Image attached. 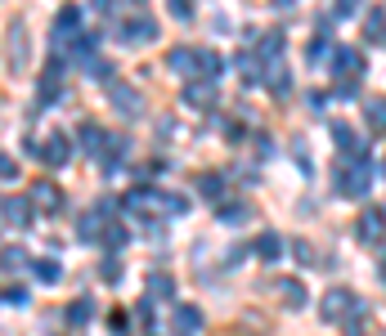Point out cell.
<instances>
[{
  "instance_id": "7c38bea8",
  "label": "cell",
  "mask_w": 386,
  "mask_h": 336,
  "mask_svg": "<svg viewBox=\"0 0 386 336\" xmlns=\"http://www.w3.org/2000/svg\"><path fill=\"white\" fill-rule=\"evenodd\" d=\"M41 157H45V166H63V162L72 157V143H68L63 135H54V139L41 143Z\"/></svg>"
},
{
  "instance_id": "ffe728a7",
  "label": "cell",
  "mask_w": 386,
  "mask_h": 336,
  "mask_svg": "<svg viewBox=\"0 0 386 336\" xmlns=\"http://www.w3.org/2000/svg\"><path fill=\"white\" fill-rule=\"evenodd\" d=\"M32 273H36V278H41V283H58V278H63V269H58V260H50V256H41V260H32Z\"/></svg>"
},
{
  "instance_id": "74e56055",
  "label": "cell",
  "mask_w": 386,
  "mask_h": 336,
  "mask_svg": "<svg viewBox=\"0 0 386 336\" xmlns=\"http://www.w3.org/2000/svg\"><path fill=\"white\" fill-rule=\"evenodd\" d=\"M99 273H104V283H117V278H122V265H117V256H108Z\"/></svg>"
},
{
  "instance_id": "6da1fadb",
  "label": "cell",
  "mask_w": 386,
  "mask_h": 336,
  "mask_svg": "<svg viewBox=\"0 0 386 336\" xmlns=\"http://www.w3.org/2000/svg\"><path fill=\"white\" fill-rule=\"evenodd\" d=\"M368 184H373V166L368 162H351V166L337 171V193L342 198H364Z\"/></svg>"
},
{
  "instance_id": "7a4b0ae2",
  "label": "cell",
  "mask_w": 386,
  "mask_h": 336,
  "mask_svg": "<svg viewBox=\"0 0 386 336\" xmlns=\"http://www.w3.org/2000/svg\"><path fill=\"white\" fill-rule=\"evenodd\" d=\"M355 305L359 301L346 292V287H332V292L323 296V318H328V323H346V309H355Z\"/></svg>"
},
{
  "instance_id": "d6986e66",
  "label": "cell",
  "mask_w": 386,
  "mask_h": 336,
  "mask_svg": "<svg viewBox=\"0 0 386 336\" xmlns=\"http://www.w3.org/2000/svg\"><path fill=\"white\" fill-rule=\"evenodd\" d=\"M77 238H81V243L104 238V215H81V220H77Z\"/></svg>"
},
{
  "instance_id": "836d02e7",
  "label": "cell",
  "mask_w": 386,
  "mask_h": 336,
  "mask_svg": "<svg viewBox=\"0 0 386 336\" xmlns=\"http://www.w3.org/2000/svg\"><path fill=\"white\" fill-rule=\"evenodd\" d=\"M158 207H166V215H185V211H189V202L180 198V193H162V198H158Z\"/></svg>"
},
{
  "instance_id": "8d00e7d4",
  "label": "cell",
  "mask_w": 386,
  "mask_h": 336,
  "mask_svg": "<svg viewBox=\"0 0 386 336\" xmlns=\"http://www.w3.org/2000/svg\"><path fill=\"white\" fill-rule=\"evenodd\" d=\"M234 63H238V72H243L247 81H261V72H256V58H251V54H238Z\"/></svg>"
},
{
  "instance_id": "7bdbcfd3",
  "label": "cell",
  "mask_w": 386,
  "mask_h": 336,
  "mask_svg": "<svg viewBox=\"0 0 386 336\" xmlns=\"http://www.w3.org/2000/svg\"><path fill=\"white\" fill-rule=\"evenodd\" d=\"M171 14H175V18H189L193 5H189V0H171Z\"/></svg>"
},
{
  "instance_id": "c3c4849f",
  "label": "cell",
  "mask_w": 386,
  "mask_h": 336,
  "mask_svg": "<svg viewBox=\"0 0 386 336\" xmlns=\"http://www.w3.org/2000/svg\"><path fill=\"white\" fill-rule=\"evenodd\" d=\"M382 175H386V162H382Z\"/></svg>"
},
{
  "instance_id": "603a6c76",
  "label": "cell",
  "mask_w": 386,
  "mask_h": 336,
  "mask_svg": "<svg viewBox=\"0 0 386 336\" xmlns=\"http://www.w3.org/2000/svg\"><path fill=\"white\" fill-rule=\"evenodd\" d=\"M158 296H162V301L175 296V283L166 278V273H153V278H149V301H158Z\"/></svg>"
},
{
  "instance_id": "8fae6325",
  "label": "cell",
  "mask_w": 386,
  "mask_h": 336,
  "mask_svg": "<svg viewBox=\"0 0 386 336\" xmlns=\"http://www.w3.org/2000/svg\"><path fill=\"white\" fill-rule=\"evenodd\" d=\"M153 36H158V22H153V18H135V22H126V27H122V41L126 45H149Z\"/></svg>"
},
{
  "instance_id": "bcb514c9",
  "label": "cell",
  "mask_w": 386,
  "mask_h": 336,
  "mask_svg": "<svg viewBox=\"0 0 386 336\" xmlns=\"http://www.w3.org/2000/svg\"><path fill=\"white\" fill-rule=\"evenodd\" d=\"M279 5H292V0H279Z\"/></svg>"
},
{
  "instance_id": "4fadbf2b",
  "label": "cell",
  "mask_w": 386,
  "mask_h": 336,
  "mask_svg": "<svg viewBox=\"0 0 386 336\" xmlns=\"http://www.w3.org/2000/svg\"><path fill=\"white\" fill-rule=\"evenodd\" d=\"M185 103L189 108H211L216 103V86L211 81H193V86H185Z\"/></svg>"
},
{
  "instance_id": "681fc988",
  "label": "cell",
  "mask_w": 386,
  "mask_h": 336,
  "mask_svg": "<svg viewBox=\"0 0 386 336\" xmlns=\"http://www.w3.org/2000/svg\"><path fill=\"white\" fill-rule=\"evenodd\" d=\"M382 215H386V211H382Z\"/></svg>"
},
{
  "instance_id": "ee69618b",
  "label": "cell",
  "mask_w": 386,
  "mask_h": 336,
  "mask_svg": "<svg viewBox=\"0 0 386 336\" xmlns=\"http://www.w3.org/2000/svg\"><path fill=\"white\" fill-rule=\"evenodd\" d=\"M130 328V318H126V309H117V318H113V332H126Z\"/></svg>"
},
{
  "instance_id": "ab89813d",
  "label": "cell",
  "mask_w": 386,
  "mask_h": 336,
  "mask_svg": "<svg viewBox=\"0 0 386 336\" xmlns=\"http://www.w3.org/2000/svg\"><path fill=\"white\" fill-rule=\"evenodd\" d=\"M5 305H27V292H23V287H9V292H5Z\"/></svg>"
},
{
  "instance_id": "f35d334b",
  "label": "cell",
  "mask_w": 386,
  "mask_h": 336,
  "mask_svg": "<svg viewBox=\"0 0 386 336\" xmlns=\"http://www.w3.org/2000/svg\"><path fill=\"white\" fill-rule=\"evenodd\" d=\"M328 54V36H319V41H310V50H306V58L315 63V58H323Z\"/></svg>"
},
{
  "instance_id": "5bb4252c",
  "label": "cell",
  "mask_w": 386,
  "mask_h": 336,
  "mask_svg": "<svg viewBox=\"0 0 386 336\" xmlns=\"http://www.w3.org/2000/svg\"><path fill=\"white\" fill-rule=\"evenodd\" d=\"M77 22H81V9H77V5H63V9H58L54 36H58V41H77Z\"/></svg>"
},
{
  "instance_id": "7402d4cb",
  "label": "cell",
  "mask_w": 386,
  "mask_h": 336,
  "mask_svg": "<svg viewBox=\"0 0 386 336\" xmlns=\"http://www.w3.org/2000/svg\"><path fill=\"white\" fill-rule=\"evenodd\" d=\"M216 215H220V224H247V207H243V202H220V211H216Z\"/></svg>"
},
{
  "instance_id": "cb8c5ba5",
  "label": "cell",
  "mask_w": 386,
  "mask_h": 336,
  "mask_svg": "<svg viewBox=\"0 0 386 336\" xmlns=\"http://www.w3.org/2000/svg\"><path fill=\"white\" fill-rule=\"evenodd\" d=\"M166 58H171V72H193V67H198V54L185 50V45H175V50L166 54Z\"/></svg>"
},
{
  "instance_id": "f6af8a7d",
  "label": "cell",
  "mask_w": 386,
  "mask_h": 336,
  "mask_svg": "<svg viewBox=\"0 0 386 336\" xmlns=\"http://www.w3.org/2000/svg\"><path fill=\"white\" fill-rule=\"evenodd\" d=\"M94 9H99V14H108V9H113V0H94Z\"/></svg>"
},
{
  "instance_id": "f546056e",
  "label": "cell",
  "mask_w": 386,
  "mask_h": 336,
  "mask_svg": "<svg viewBox=\"0 0 386 336\" xmlns=\"http://www.w3.org/2000/svg\"><path fill=\"white\" fill-rule=\"evenodd\" d=\"M90 318H94V305H90V301H72V309H68V323H72V328H86Z\"/></svg>"
},
{
  "instance_id": "9a60e30c",
  "label": "cell",
  "mask_w": 386,
  "mask_h": 336,
  "mask_svg": "<svg viewBox=\"0 0 386 336\" xmlns=\"http://www.w3.org/2000/svg\"><path fill=\"white\" fill-rule=\"evenodd\" d=\"M27 63V41H23V27L9 22V67H23Z\"/></svg>"
},
{
  "instance_id": "d590c367",
  "label": "cell",
  "mask_w": 386,
  "mask_h": 336,
  "mask_svg": "<svg viewBox=\"0 0 386 336\" xmlns=\"http://www.w3.org/2000/svg\"><path fill=\"white\" fill-rule=\"evenodd\" d=\"M94 45H99V32H90V36H77V41H72V50H77L81 58H90V50Z\"/></svg>"
},
{
  "instance_id": "f1b7e54d",
  "label": "cell",
  "mask_w": 386,
  "mask_h": 336,
  "mask_svg": "<svg viewBox=\"0 0 386 336\" xmlns=\"http://www.w3.org/2000/svg\"><path fill=\"white\" fill-rule=\"evenodd\" d=\"M279 296H283L287 305H306V287L292 283V278H279Z\"/></svg>"
},
{
  "instance_id": "8992f818",
  "label": "cell",
  "mask_w": 386,
  "mask_h": 336,
  "mask_svg": "<svg viewBox=\"0 0 386 336\" xmlns=\"http://www.w3.org/2000/svg\"><path fill=\"white\" fill-rule=\"evenodd\" d=\"M108 99H113V108H117L122 117H139V112H144V99H139L130 86H117V81H113V86H108Z\"/></svg>"
},
{
  "instance_id": "b9f144b4",
  "label": "cell",
  "mask_w": 386,
  "mask_h": 336,
  "mask_svg": "<svg viewBox=\"0 0 386 336\" xmlns=\"http://www.w3.org/2000/svg\"><path fill=\"white\" fill-rule=\"evenodd\" d=\"M14 265H23V251H14V247H5V269L14 273Z\"/></svg>"
},
{
  "instance_id": "3957f363",
  "label": "cell",
  "mask_w": 386,
  "mask_h": 336,
  "mask_svg": "<svg viewBox=\"0 0 386 336\" xmlns=\"http://www.w3.org/2000/svg\"><path fill=\"white\" fill-rule=\"evenodd\" d=\"M126 153H130V135H108V148H104V157H99L104 175H117V171H122Z\"/></svg>"
},
{
  "instance_id": "4316f807",
  "label": "cell",
  "mask_w": 386,
  "mask_h": 336,
  "mask_svg": "<svg viewBox=\"0 0 386 336\" xmlns=\"http://www.w3.org/2000/svg\"><path fill=\"white\" fill-rule=\"evenodd\" d=\"M279 54H283V32H270L261 41V58L265 63H279Z\"/></svg>"
},
{
  "instance_id": "e0dca14e",
  "label": "cell",
  "mask_w": 386,
  "mask_h": 336,
  "mask_svg": "<svg viewBox=\"0 0 386 336\" xmlns=\"http://www.w3.org/2000/svg\"><path fill=\"white\" fill-rule=\"evenodd\" d=\"M265 86H270L274 94H287V90H292V77H287V67H283V63H270V67H265Z\"/></svg>"
},
{
  "instance_id": "7dc6e473",
  "label": "cell",
  "mask_w": 386,
  "mask_h": 336,
  "mask_svg": "<svg viewBox=\"0 0 386 336\" xmlns=\"http://www.w3.org/2000/svg\"><path fill=\"white\" fill-rule=\"evenodd\" d=\"M346 5H359V0H346Z\"/></svg>"
},
{
  "instance_id": "2e32d148",
  "label": "cell",
  "mask_w": 386,
  "mask_h": 336,
  "mask_svg": "<svg viewBox=\"0 0 386 336\" xmlns=\"http://www.w3.org/2000/svg\"><path fill=\"white\" fill-rule=\"evenodd\" d=\"M175 328H180V336H193V332H202V314L193 305H180L175 309Z\"/></svg>"
},
{
  "instance_id": "83f0119b",
  "label": "cell",
  "mask_w": 386,
  "mask_h": 336,
  "mask_svg": "<svg viewBox=\"0 0 386 336\" xmlns=\"http://www.w3.org/2000/svg\"><path fill=\"white\" fill-rule=\"evenodd\" d=\"M364 117H368L373 130H386V99H368L364 103Z\"/></svg>"
},
{
  "instance_id": "1f68e13d",
  "label": "cell",
  "mask_w": 386,
  "mask_h": 336,
  "mask_svg": "<svg viewBox=\"0 0 386 336\" xmlns=\"http://www.w3.org/2000/svg\"><path fill=\"white\" fill-rule=\"evenodd\" d=\"M364 36H368V41H386V14H382V9H373V14H368Z\"/></svg>"
},
{
  "instance_id": "5b68a950",
  "label": "cell",
  "mask_w": 386,
  "mask_h": 336,
  "mask_svg": "<svg viewBox=\"0 0 386 336\" xmlns=\"http://www.w3.org/2000/svg\"><path fill=\"white\" fill-rule=\"evenodd\" d=\"M332 139H337V153H346V157H355V162L368 157V143L359 139L351 126H332Z\"/></svg>"
},
{
  "instance_id": "44dd1931",
  "label": "cell",
  "mask_w": 386,
  "mask_h": 336,
  "mask_svg": "<svg viewBox=\"0 0 386 336\" xmlns=\"http://www.w3.org/2000/svg\"><path fill=\"white\" fill-rule=\"evenodd\" d=\"M198 193H202V198H216V202H220V198H225V175H216V171L198 175Z\"/></svg>"
},
{
  "instance_id": "ac0fdd59",
  "label": "cell",
  "mask_w": 386,
  "mask_h": 336,
  "mask_svg": "<svg viewBox=\"0 0 386 336\" xmlns=\"http://www.w3.org/2000/svg\"><path fill=\"white\" fill-rule=\"evenodd\" d=\"M251 251H256L261 260H279V256H283V238H279V233H261Z\"/></svg>"
},
{
  "instance_id": "277c9868",
  "label": "cell",
  "mask_w": 386,
  "mask_h": 336,
  "mask_svg": "<svg viewBox=\"0 0 386 336\" xmlns=\"http://www.w3.org/2000/svg\"><path fill=\"white\" fill-rule=\"evenodd\" d=\"M382 229H386V215H382L378 207H368L364 215H359V224H355L359 243H368V247H378V243H382Z\"/></svg>"
},
{
  "instance_id": "4dcf8cb0",
  "label": "cell",
  "mask_w": 386,
  "mask_h": 336,
  "mask_svg": "<svg viewBox=\"0 0 386 336\" xmlns=\"http://www.w3.org/2000/svg\"><path fill=\"white\" fill-rule=\"evenodd\" d=\"M81 67H86L90 81H113V63H108V58H86Z\"/></svg>"
},
{
  "instance_id": "d6a6232c",
  "label": "cell",
  "mask_w": 386,
  "mask_h": 336,
  "mask_svg": "<svg viewBox=\"0 0 386 336\" xmlns=\"http://www.w3.org/2000/svg\"><path fill=\"white\" fill-rule=\"evenodd\" d=\"M149 202H158V198H153L149 188H135V193H126L122 207H130V211H149Z\"/></svg>"
},
{
  "instance_id": "e575fe53",
  "label": "cell",
  "mask_w": 386,
  "mask_h": 336,
  "mask_svg": "<svg viewBox=\"0 0 386 336\" xmlns=\"http://www.w3.org/2000/svg\"><path fill=\"white\" fill-rule=\"evenodd\" d=\"M104 238H108V251H122V247H126V243H130V233H126V229H122V224H113V229H108V233H104Z\"/></svg>"
},
{
  "instance_id": "ba28073f",
  "label": "cell",
  "mask_w": 386,
  "mask_h": 336,
  "mask_svg": "<svg viewBox=\"0 0 386 336\" xmlns=\"http://www.w3.org/2000/svg\"><path fill=\"white\" fill-rule=\"evenodd\" d=\"M58 202H63V193H58L50 179H36V184H32V207H36V211H50V215H54Z\"/></svg>"
},
{
  "instance_id": "52a82bcc",
  "label": "cell",
  "mask_w": 386,
  "mask_h": 336,
  "mask_svg": "<svg viewBox=\"0 0 386 336\" xmlns=\"http://www.w3.org/2000/svg\"><path fill=\"white\" fill-rule=\"evenodd\" d=\"M32 224V198H5V229H27Z\"/></svg>"
},
{
  "instance_id": "9c48e42d",
  "label": "cell",
  "mask_w": 386,
  "mask_h": 336,
  "mask_svg": "<svg viewBox=\"0 0 386 336\" xmlns=\"http://www.w3.org/2000/svg\"><path fill=\"white\" fill-rule=\"evenodd\" d=\"M332 72H337V77H342V72H346V77H359V72H364V63H359V50H351V45H337V50H332Z\"/></svg>"
},
{
  "instance_id": "d4e9b609",
  "label": "cell",
  "mask_w": 386,
  "mask_h": 336,
  "mask_svg": "<svg viewBox=\"0 0 386 336\" xmlns=\"http://www.w3.org/2000/svg\"><path fill=\"white\" fill-rule=\"evenodd\" d=\"M198 67H202V77H207V81H216V77L225 72L220 54H211V50H198Z\"/></svg>"
},
{
  "instance_id": "60d3db41",
  "label": "cell",
  "mask_w": 386,
  "mask_h": 336,
  "mask_svg": "<svg viewBox=\"0 0 386 336\" xmlns=\"http://www.w3.org/2000/svg\"><path fill=\"white\" fill-rule=\"evenodd\" d=\"M0 175H5L9 184H14V179H18V166H14V157H5V162H0Z\"/></svg>"
},
{
  "instance_id": "484cf974",
  "label": "cell",
  "mask_w": 386,
  "mask_h": 336,
  "mask_svg": "<svg viewBox=\"0 0 386 336\" xmlns=\"http://www.w3.org/2000/svg\"><path fill=\"white\" fill-rule=\"evenodd\" d=\"M364 318H368V309H364V305H355V314H346V323H342V332H346V336H368V328H364Z\"/></svg>"
},
{
  "instance_id": "30bf717a",
  "label": "cell",
  "mask_w": 386,
  "mask_h": 336,
  "mask_svg": "<svg viewBox=\"0 0 386 336\" xmlns=\"http://www.w3.org/2000/svg\"><path fill=\"white\" fill-rule=\"evenodd\" d=\"M77 143L90 153V157H104V148H108V135L94 122H81V130H77Z\"/></svg>"
}]
</instances>
